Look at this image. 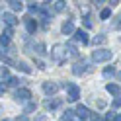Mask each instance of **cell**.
Wrapping results in <instances>:
<instances>
[{
	"instance_id": "6da1fadb",
	"label": "cell",
	"mask_w": 121,
	"mask_h": 121,
	"mask_svg": "<svg viewBox=\"0 0 121 121\" xmlns=\"http://www.w3.org/2000/svg\"><path fill=\"white\" fill-rule=\"evenodd\" d=\"M51 57L55 59L59 65H63L65 60H66V45H60V43H57L55 47L51 49Z\"/></svg>"
},
{
	"instance_id": "7a4b0ae2",
	"label": "cell",
	"mask_w": 121,
	"mask_h": 121,
	"mask_svg": "<svg viewBox=\"0 0 121 121\" xmlns=\"http://www.w3.org/2000/svg\"><path fill=\"white\" fill-rule=\"evenodd\" d=\"M113 57V53L111 51H108V49H96L94 53H92V59L96 60V63H104V60H109Z\"/></svg>"
},
{
	"instance_id": "3957f363",
	"label": "cell",
	"mask_w": 121,
	"mask_h": 121,
	"mask_svg": "<svg viewBox=\"0 0 121 121\" xmlns=\"http://www.w3.org/2000/svg\"><path fill=\"white\" fill-rule=\"evenodd\" d=\"M14 98H16L18 102H31V92H29L27 88H18L16 92H14Z\"/></svg>"
},
{
	"instance_id": "277c9868",
	"label": "cell",
	"mask_w": 121,
	"mask_h": 121,
	"mask_svg": "<svg viewBox=\"0 0 121 121\" xmlns=\"http://www.w3.org/2000/svg\"><path fill=\"white\" fill-rule=\"evenodd\" d=\"M59 90H60V84H57V82H45L43 84V92L47 96H55Z\"/></svg>"
},
{
	"instance_id": "5b68a950",
	"label": "cell",
	"mask_w": 121,
	"mask_h": 121,
	"mask_svg": "<svg viewBox=\"0 0 121 121\" xmlns=\"http://www.w3.org/2000/svg\"><path fill=\"white\" fill-rule=\"evenodd\" d=\"M2 22L8 27H14L18 24V20H16V16H14V14H10V12H2Z\"/></svg>"
},
{
	"instance_id": "8992f818",
	"label": "cell",
	"mask_w": 121,
	"mask_h": 121,
	"mask_svg": "<svg viewBox=\"0 0 121 121\" xmlns=\"http://www.w3.org/2000/svg\"><path fill=\"white\" fill-rule=\"evenodd\" d=\"M80 98V88L78 86H74V84H70V88H69V96H66V100L69 102H76Z\"/></svg>"
},
{
	"instance_id": "52a82bcc",
	"label": "cell",
	"mask_w": 121,
	"mask_h": 121,
	"mask_svg": "<svg viewBox=\"0 0 121 121\" xmlns=\"http://www.w3.org/2000/svg\"><path fill=\"white\" fill-rule=\"evenodd\" d=\"M86 70H88V69H86V63H84V60H82V63L78 60V63H74V66H72V74H74V76H82Z\"/></svg>"
},
{
	"instance_id": "ba28073f",
	"label": "cell",
	"mask_w": 121,
	"mask_h": 121,
	"mask_svg": "<svg viewBox=\"0 0 121 121\" xmlns=\"http://www.w3.org/2000/svg\"><path fill=\"white\" fill-rule=\"evenodd\" d=\"M60 104H63V102H60L59 98H51V100H45V102H43L45 109H57V108H59Z\"/></svg>"
},
{
	"instance_id": "9c48e42d",
	"label": "cell",
	"mask_w": 121,
	"mask_h": 121,
	"mask_svg": "<svg viewBox=\"0 0 121 121\" xmlns=\"http://www.w3.org/2000/svg\"><path fill=\"white\" fill-rule=\"evenodd\" d=\"M76 115H78V119H88V117H92V113H90V109L86 108V105H78L76 108Z\"/></svg>"
},
{
	"instance_id": "30bf717a",
	"label": "cell",
	"mask_w": 121,
	"mask_h": 121,
	"mask_svg": "<svg viewBox=\"0 0 121 121\" xmlns=\"http://www.w3.org/2000/svg\"><path fill=\"white\" fill-rule=\"evenodd\" d=\"M74 39H76L78 43H82V45H86L90 39H88V33L86 31H82V29H76V33H74Z\"/></svg>"
},
{
	"instance_id": "8fae6325",
	"label": "cell",
	"mask_w": 121,
	"mask_h": 121,
	"mask_svg": "<svg viewBox=\"0 0 121 121\" xmlns=\"http://www.w3.org/2000/svg\"><path fill=\"white\" fill-rule=\"evenodd\" d=\"M24 22H26V29H27L29 33H35V31H37V22H35L33 18H26Z\"/></svg>"
},
{
	"instance_id": "7c38bea8",
	"label": "cell",
	"mask_w": 121,
	"mask_h": 121,
	"mask_svg": "<svg viewBox=\"0 0 121 121\" xmlns=\"http://www.w3.org/2000/svg\"><path fill=\"white\" fill-rule=\"evenodd\" d=\"M60 31H63L65 35L76 33V31H74V26H72V22H65V24H63V27H60Z\"/></svg>"
},
{
	"instance_id": "4fadbf2b",
	"label": "cell",
	"mask_w": 121,
	"mask_h": 121,
	"mask_svg": "<svg viewBox=\"0 0 121 121\" xmlns=\"http://www.w3.org/2000/svg\"><path fill=\"white\" fill-rule=\"evenodd\" d=\"M16 69H18V70H22V72H26V74H31V66H29L27 63H24V60L16 63Z\"/></svg>"
},
{
	"instance_id": "5bb4252c",
	"label": "cell",
	"mask_w": 121,
	"mask_h": 121,
	"mask_svg": "<svg viewBox=\"0 0 121 121\" xmlns=\"http://www.w3.org/2000/svg\"><path fill=\"white\" fill-rule=\"evenodd\" d=\"M10 8L14 10V12H22V10H24V2H20V0H10Z\"/></svg>"
},
{
	"instance_id": "9a60e30c",
	"label": "cell",
	"mask_w": 121,
	"mask_h": 121,
	"mask_svg": "<svg viewBox=\"0 0 121 121\" xmlns=\"http://www.w3.org/2000/svg\"><path fill=\"white\" fill-rule=\"evenodd\" d=\"M105 90H108L111 96H119V92H121V88H119L117 84H108V86H105Z\"/></svg>"
},
{
	"instance_id": "2e32d148",
	"label": "cell",
	"mask_w": 121,
	"mask_h": 121,
	"mask_svg": "<svg viewBox=\"0 0 121 121\" xmlns=\"http://www.w3.org/2000/svg\"><path fill=\"white\" fill-rule=\"evenodd\" d=\"M66 51H69V55H70V57H74V59L78 57V49L74 47L72 43H69V45H66Z\"/></svg>"
},
{
	"instance_id": "e0dca14e",
	"label": "cell",
	"mask_w": 121,
	"mask_h": 121,
	"mask_svg": "<svg viewBox=\"0 0 121 121\" xmlns=\"http://www.w3.org/2000/svg\"><path fill=\"white\" fill-rule=\"evenodd\" d=\"M105 41H108V37H105V35H96L94 39H92V43H94V45H104Z\"/></svg>"
},
{
	"instance_id": "ac0fdd59",
	"label": "cell",
	"mask_w": 121,
	"mask_h": 121,
	"mask_svg": "<svg viewBox=\"0 0 121 121\" xmlns=\"http://www.w3.org/2000/svg\"><path fill=\"white\" fill-rule=\"evenodd\" d=\"M35 108H37V102L31 100V102L26 104V109H24V111H26V113H31V111H35Z\"/></svg>"
},
{
	"instance_id": "d6986e66",
	"label": "cell",
	"mask_w": 121,
	"mask_h": 121,
	"mask_svg": "<svg viewBox=\"0 0 121 121\" xmlns=\"http://www.w3.org/2000/svg\"><path fill=\"white\" fill-rule=\"evenodd\" d=\"M53 8H55V12H63V10L66 8V4L59 0V2H53Z\"/></svg>"
},
{
	"instance_id": "ffe728a7",
	"label": "cell",
	"mask_w": 121,
	"mask_h": 121,
	"mask_svg": "<svg viewBox=\"0 0 121 121\" xmlns=\"http://www.w3.org/2000/svg\"><path fill=\"white\" fill-rule=\"evenodd\" d=\"M113 74H115V69H113V66H108V69H104V76H105V78H111Z\"/></svg>"
},
{
	"instance_id": "44dd1931",
	"label": "cell",
	"mask_w": 121,
	"mask_h": 121,
	"mask_svg": "<svg viewBox=\"0 0 121 121\" xmlns=\"http://www.w3.org/2000/svg\"><path fill=\"white\" fill-rule=\"evenodd\" d=\"M109 16H111V10H109V8H104V10L100 12V18H102V20H108Z\"/></svg>"
},
{
	"instance_id": "7402d4cb",
	"label": "cell",
	"mask_w": 121,
	"mask_h": 121,
	"mask_svg": "<svg viewBox=\"0 0 121 121\" xmlns=\"http://www.w3.org/2000/svg\"><path fill=\"white\" fill-rule=\"evenodd\" d=\"M35 51H37V55H45V53H47L43 43H37V45H35Z\"/></svg>"
},
{
	"instance_id": "603a6c76",
	"label": "cell",
	"mask_w": 121,
	"mask_h": 121,
	"mask_svg": "<svg viewBox=\"0 0 121 121\" xmlns=\"http://www.w3.org/2000/svg\"><path fill=\"white\" fill-rule=\"evenodd\" d=\"M29 12H31V14H37V12H41V6H37L35 2H31V4H29Z\"/></svg>"
},
{
	"instance_id": "cb8c5ba5",
	"label": "cell",
	"mask_w": 121,
	"mask_h": 121,
	"mask_svg": "<svg viewBox=\"0 0 121 121\" xmlns=\"http://www.w3.org/2000/svg\"><path fill=\"white\" fill-rule=\"evenodd\" d=\"M24 80H20V78H10V82H8V86H20Z\"/></svg>"
},
{
	"instance_id": "d4e9b609",
	"label": "cell",
	"mask_w": 121,
	"mask_h": 121,
	"mask_svg": "<svg viewBox=\"0 0 121 121\" xmlns=\"http://www.w3.org/2000/svg\"><path fill=\"white\" fill-rule=\"evenodd\" d=\"M35 66H37V69H47V66H45V63H43V60H35Z\"/></svg>"
},
{
	"instance_id": "484cf974",
	"label": "cell",
	"mask_w": 121,
	"mask_h": 121,
	"mask_svg": "<svg viewBox=\"0 0 121 121\" xmlns=\"http://www.w3.org/2000/svg\"><path fill=\"white\" fill-rule=\"evenodd\" d=\"M82 22H84V26H86V27H92V22H90L88 16H84V20H82Z\"/></svg>"
},
{
	"instance_id": "4316f807",
	"label": "cell",
	"mask_w": 121,
	"mask_h": 121,
	"mask_svg": "<svg viewBox=\"0 0 121 121\" xmlns=\"http://www.w3.org/2000/svg\"><path fill=\"white\" fill-rule=\"evenodd\" d=\"M113 26H115L117 29H121V16H119V18H115V22H113Z\"/></svg>"
},
{
	"instance_id": "83f0119b",
	"label": "cell",
	"mask_w": 121,
	"mask_h": 121,
	"mask_svg": "<svg viewBox=\"0 0 121 121\" xmlns=\"http://www.w3.org/2000/svg\"><path fill=\"white\" fill-rule=\"evenodd\" d=\"M113 108H121V98H117V100H113Z\"/></svg>"
},
{
	"instance_id": "f1b7e54d",
	"label": "cell",
	"mask_w": 121,
	"mask_h": 121,
	"mask_svg": "<svg viewBox=\"0 0 121 121\" xmlns=\"http://www.w3.org/2000/svg\"><path fill=\"white\" fill-rule=\"evenodd\" d=\"M35 121H47V117H45V115H37Z\"/></svg>"
},
{
	"instance_id": "f546056e",
	"label": "cell",
	"mask_w": 121,
	"mask_h": 121,
	"mask_svg": "<svg viewBox=\"0 0 121 121\" xmlns=\"http://www.w3.org/2000/svg\"><path fill=\"white\" fill-rule=\"evenodd\" d=\"M113 121H121V115H115V119H113Z\"/></svg>"
},
{
	"instance_id": "4dcf8cb0",
	"label": "cell",
	"mask_w": 121,
	"mask_h": 121,
	"mask_svg": "<svg viewBox=\"0 0 121 121\" xmlns=\"http://www.w3.org/2000/svg\"><path fill=\"white\" fill-rule=\"evenodd\" d=\"M74 121H78V119H74Z\"/></svg>"
},
{
	"instance_id": "1f68e13d",
	"label": "cell",
	"mask_w": 121,
	"mask_h": 121,
	"mask_svg": "<svg viewBox=\"0 0 121 121\" xmlns=\"http://www.w3.org/2000/svg\"><path fill=\"white\" fill-rule=\"evenodd\" d=\"M4 121H8V119H4Z\"/></svg>"
}]
</instances>
